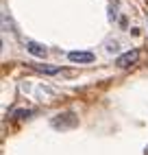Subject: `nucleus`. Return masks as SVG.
Listing matches in <instances>:
<instances>
[{"instance_id":"f257e3e1","label":"nucleus","mask_w":148,"mask_h":155,"mask_svg":"<svg viewBox=\"0 0 148 155\" xmlns=\"http://www.w3.org/2000/svg\"><path fill=\"white\" fill-rule=\"evenodd\" d=\"M137 59H140V50H137V48H131V50H126L124 55H120L118 59H115V66H118V68H129V66L135 64Z\"/></svg>"},{"instance_id":"f03ea898","label":"nucleus","mask_w":148,"mask_h":155,"mask_svg":"<svg viewBox=\"0 0 148 155\" xmlns=\"http://www.w3.org/2000/svg\"><path fill=\"white\" fill-rule=\"evenodd\" d=\"M68 59L72 64H92L96 57H94V53H87V50H70Z\"/></svg>"},{"instance_id":"7ed1b4c3","label":"nucleus","mask_w":148,"mask_h":155,"mask_svg":"<svg viewBox=\"0 0 148 155\" xmlns=\"http://www.w3.org/2000/svg\"><path fill=\"white\" fill-rule=\"evenodd\" d=\"M26 50L37 59H44L48 55V48L44 44H39V42H33V39H26Z\"/></svg>"},{"instance_id":"20e7f679","label":"nucleus","mask_w":148,"mask_h":155,"mask_svg":"<svg viewBox=\"0 0 148 155\" xmlns=\"http://www.w3.org/2000/svg\"><path fill=\"white\" fill-rule=\"evenodd\" d=\"M33 68L44 72V74H59L61 72V66H33Z\"/></svg>"},{"instance_id":"39448f33","label":"nucleus","mask_w":148,"mask_h":155,"mask_svg":"<svg viewBox=\"0 0 148 155\" xmlns=\"http://www.w3.org/2000/svg\"><path fill=\"white\" fill-rule=\"evenodd\" d=\"M31 114H33L31 109H18V111L13 114V118H18V120H24V118H28V116H31Z\"/></svg>"},{"instance_id":"423d86ee","label":"nucleus","mask_w":148,"mask_h":155,"mask_svg":"<svg viewBox=\"0 0 148 155\" xmlns=\"http://www.w3.org/2000/svg\"><path fill=\"white\" fill-rule=\"evenodd\" d=\"M2 28L7 31V28H13V24H11V20L7 18V13H2Z\"/></svg>"},{"instance_id":"0eeeda50","label":"nucleus","mask_w":148,"mask_h":155,"mask_svg":"<svg viewBox=\"0 0 148 155\" xmlns=\"http://www.w3.org/2000/svg\"><path fill=\"white\" fill-rule=\"evenodd\" d=\"M107 53H111V55L118 53V42H109V44H107Z\"/></svg>"},{"instance_id":"6e6552de","label":"nucleus","mask_w":148,"mask_h":155,"mask_svg":"<svg viewBox=\"0 0 148 155\" xmlns=\"http://www.w3.org/2000/svg\"><path fill=\"white\" fill-rule=\"evenodd\" d=\"M144 155H148V147H146V153H144Z\"/></svg>"}]
</instances>
